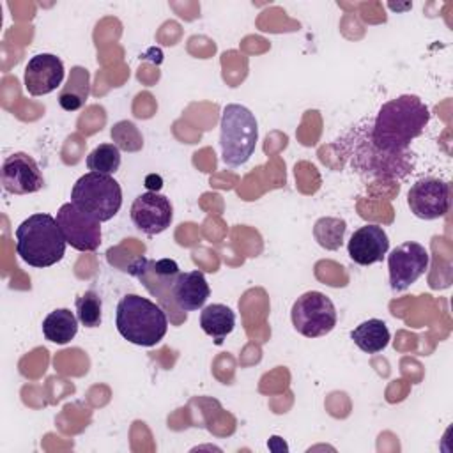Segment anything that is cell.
<instances>
[{
	"label": "cell",
	"mask_w": 453,
	"mask_h": 453,
	"mask_svg": "<svg viewBox=\"0 0 453 453\" xmlns=\"http://www.w3.org/2000/svg\"><path fill=\"white\" fill-rule=\"evenodd\" d=\"M430 120L428 106L414 94H402L384 103L372 119L373 143L389 154H402Z\"/></svg>",
	"instance_id": "cell-1"
},
{
	"label": "cell",
	"mask_w": 453,
	"mask_h": 453,
	"mask_svg": "<svg viewBox=\"0 0 453 453\" xmlns=\"http://www.w3.org/2000/svg\"><path fill=\"white\" fill-rule=\"evenodd\" d=\"M350 166L370 179H403L414 168V154H389L380 150L372 140V119H365L342 136Z\"/></svg>",
	"instance_id": "cell-2"
},
{
	"label": "cell",
	"mask_w": 453,
	"mask_h": 453,
	"mask_svg": "<svg viewBox=\"0 0 453 453\" xmlns=\"http://www.w3.org/2000/svg\"><path fill=\"white\" fill-rule=\"evenodd\" d=\"M65 246L67 241L51 214H32L16 228V253L32 267L42 269L60 262Z\"/></svg>",
	"instance_id": "cell-3"
},
{
	"label": "cell",
	"mask_w": 453,
	"mask_h": 453,
	"mask_svg": "<svg viewBox=\"0 0 453 453\" xmlns=\"http://www.w3.org/2000/svg\"><path fill=\"white\" fill-rule=\"evenodd\" d=\"M115 324L124 340L140 347L157 345L168 331L166 311L138 294H126L119 301Z\"/></svg>",
	"instance_id": "cell-4"
},
{
	"label": "cell",
	"mask_w": 453,
	"mask_h": 453,
	"mask_svg": "<svg viewBox=\"0 0 453 453\" xmlns=\"http://www.w3.org/2000/svg\"><path fill=\"white\" fill-rule=\"evenodd\" d=\"M258 140V124L251 110L242 104H226L219 120L221 159L226 166L244 165L255 152Z\"/></svg>",
	"instance_id": "cell-5"
},
{
	"label": "cell",
	"mask_w": 453,
	"mask_h": 453,
	"mask_svg": "<svg viewBox=\"0 0 453 453\" xmlns=\"http://www.w3.org/2000/svg\"><path fill=\"white\" fill-rule=\"evenodd\" d=\"M71 202L80 211L103 223L110 221L120 211L122 189L111 175L88 172L74 182Z\"/></svg>",
	"instance_id": "cell-6"
},
{
	"label": "cell",
	"mask_w": 453,
	"mask_h": 453,
	"mask_svg": "<svg viewBox=\"0 0 453 453\" xmlns=\"http://www.w3.org/2000/svg\"><path fill=\"white\" fill-rule=\"evenodd\" d=\"M290 319L299 334L306 338H319L334 329L338 315L333 301L326 294L310 290L294 301Z\"/></svg>",
	"instance_id": "cell-7"
},
{
	"label": "cell",
	"mask_w": 453,
	"mask_h": 453,
	"mask_svg": "<svg viewBox=\"0 0 453 453\" xmlns=\"http://www.w3.org/2000/svg\"><path fill=\"white\" fill-rule=\"evenodd\" d=\"M428 264H430V255L423 244L414 241L398 244L388 255L391 290L402 292L409 288L418 278L425 274V271L428 269Z\"/></svg>",
	"instance_id": "cell-8"
},
{
	"label": "cell",
	"mask_w": 453,
	"mask_h": 453,
	"mask_svg": "<svg viewBox=\"0 0 453 453\" xmlns=\"http://www.w3.org/2000/svg\"><path fill=\"white\" fill-rule=\"evenodd\" d=\"M449 184L437 177H425L416 180L409 193L407 203L411 212L419 219H437L449 211Z\"/></svg>",
	"instance_id": "cell-9"
},
{
	"label": "cell",
	"mask_w": 453,
	"mask_h": 453,
	"mask_svg": "<svg viewBox=\"0 0 453 453\" xmlns=\"http://www.w3.org/2000/svg\"><path fill=\"white\" fill-rule=\"evenodd\" d=\"M57 223L67 241L78 251H96L101 244V223L80 211L73 202L60 205Z\"/></svg>",
	"instance_id": "cell-10"
},
{
	"label": "cell",
	"mask_w": 453,
	"mask_h": 453,
	"mask_svg": "<svg viewBox=\"0 0 453 453\" xmlns=\"http://www.w3.org/2000/svg\"><path fill=\"white\" fill-rule=\"evenodd\" d=\"M129 214L133 225L140 232L147 235H157L170 226L173 207L165 195L157 191H145L134 198Z\"/></svg>",
	"instance_id": "cell-11"
},
{
	"label": "cell",
	"mask_w": 453,
	"mask_h": 453,
	"mask_svg": "<svg viewBox=\"0 0 453 453\" xmlns=\"http://www.w3.org/2000/svg\"><path fill=\"white\" fill-rule=\"evenodd\" d=\"M0 180L11 195L37 193L44 186V177L32 156L27 152H12L2 163Z\"/></svg>",
	"instance_id": "cell-12"
},
{
	"label": "cell",
	"mask_w": 453,
	"mask_h": 453,
	"mask_svg": "<svg viewBox=\"0 0 453 453\" xmlns=\"http://www.w3.org/2000/svg\"><path fill=\"white\" fill-rule=\"evenodd\" d=\"M127 273L138 278L143 287L157 297L161 303H170L173 283L179 276V265L172 258L161 260H149V258H136L129 267Z\"/></svg>",
	"instance_id": "cell-13"
},
{
	"label": "cell",
	"mask_w": 453,
	"mask_h": 453,
	"mask_svg": "<svg viewBox=\"0 0 453 453\" xmlns=\"http://www.w3.org/2000/svg\"><path fill=\"white\" fill-rule=\"evenodd\" d=\"M62 80L64 64L53 53H37L25 65L23 83L30 96H46L53 92Z\"/></svg>",
	"instance_id": "cell-14"
},
{
	"label": "cell",
	"mask_w": 453,
	"mask_h": 453,
	"mask_svg": "<svg viewBox=\"0 0 453 453\" xmlns=\"http://www.w3.org/2000/svg\"><path fill=\"white\" fill-rule=\"evenodd\" d=\"M389 250V239L382 226L363 225L350 235L347 251L350 260L359 265H372L380 262Z\"/></svg>",
	"instance_id": "cell-15"
},
{
	"label": "cell",
	"mask_w": 453,
	"mask_h": 453,
	"mask_svg": "<svg viewBox=\"0 0 453 453\" xmlns=\"http://www.w3.org/2000/svg\"><path fill=\"white\" fill-rule=\"evenodd\" d=\"M209 296L211 288L202 271L179 273L172 288V301L180 311L186 313L202 308Z\"/></svg>",
	"instance_id": "cell-16"
},
{
	"label": "cell",
	"mask_w": 453,
	"mask_h": 453,
	"mask_svg": "<svg viewBox=\"0 0 453 453\" xmlns=\"http://www.w3.org/2000/svg\"><path fill=\"white\" fill-rule=\"evenodd\" d=\"M90 94V74L85 67L74 65L69 73L67 83L58 94V104L65 111H76L80 110Z\"/></svg>",
	"instance_id": "cell-17"
},
{
	"label": "cell",
	"mask_w": 453,
	"mask_h": 453,
	"mask_svg": "<svg viewBox=\"0 0 453 453\" xmlns=\"http://www.w3.org/2000/svg\"><path fill=\"white\" fill-rule=\"evenodd\" d=\"M354 343L366 354H377L389 343V329L380 319H368L350 331Z\"/></svg>",
	"instance_id": "cell-18"
},
{
	"label": "cell",
	"mask_w": 453,
	"mask_h": 453,
	"mask_svg": "<svg viewBox=\"0 0 453 453\" xmlns=\"http://www.w3.org/2000/svg\"><path fill=\"white\" fill-rule=\"evenodd\" d=\"M78 317L69 308H57L42 320V334L53 343H69L78 333Z\"/></svg>",
	"instance_id": "cell-19"
},
{
	"label": "cell",
	"mask_w": 453,
	"mask_h": 453,
	"mask_svg": "<svg viewBox=\"0 0 453 453\" xmlns=\"http://www.w3.org/2000/svg\"><path fill=\"white\" fill-rule=\"evenodd\" d=\"M235 326V313L232 308L221 303L209 304L200 313V327L205 334L212 336L218 343L234 331Z\"/></svg>",
	"instance_id": "cell-20"
},
{
	"label": "cell",
	"mask_w": 453,
	"mask_h": 453,
	"mask_svg": "<svg viewBox=\"0 0 453 453\" xmlns=\"http://www.w3.org/2000/svg\"><path fill=\"white\" fill-rule=\"evenodd\" d=\"M347 230V223L342 218L324 216L319 218L313 225V237L320 248L334 251L343 244V235Z\"/></svg>",
	"instance_id": "cell-21"
},
{
	"label": "cell",
	"mask_w": 453,
	"mask_h": 453,
	"mask_svg": "<svg viewBox=\"0 0 453 453\" xmlns=\"http://www.w3.org/2000/svg\"><path fill=\"white\" fill-rule=\"evenodd\" d=\"M87 166L90 172L111 175L120 166V149L115 143H99L87 156Z\"/></svg>",
	"instance_id": "cell-22"
},
{
	"label": "cell",
	"mask_w": 453,
	"mask_h": 453,
	"mask_svg": "<svg viewBox=\"0 0 453 453\" xmlns=\"http://www.w3.org/2000/svg\"><path fill=\"white\" fill-rule=\"evenodd\" d=\"M76 317L85 327H99L103 320V301L96 290H87L76 297Z\"/></svg>",
	"instance_id": "cell-23"
},
{
	"label": "cell",
	"mask_w": 453,
	"mask_h": 453,
	"mask_svg": "<svg viewBox=\"0 0 453 453\" xmlns=\"http://www.w3.org/2000/svg\"><path fill=\"white\" fill-rule=\"evenodd\" d=\"M113 143L126 152H136L143 147V138L138 127L131 120H119L111 127Z\"/></svg>",
	"instance_id": "cell-24"
}]
</instances>
